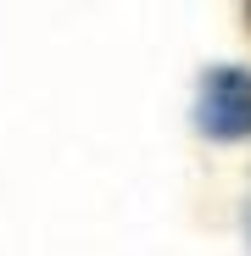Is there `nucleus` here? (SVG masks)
I'll list each match as a JSON object with an SVG mask.
<instances>
[{"instance_id":"nucleus-1","label":"nucleus","mask_w":251,"mask_h":256,"mask_svg":"<svg viewBox=\"0 0 251 256\" xmlns=\"http://www.w3.org/2000/svg\"><path fill=\"white\" fill-rule=\"evenodd\" d=\"M195 134L212 145H251V67L218 62L195 78Z\"/></svg>"}]
</instances>
